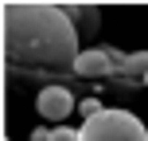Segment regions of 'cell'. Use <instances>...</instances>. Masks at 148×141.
I'll return each instance as SVG.
<instances>
[{"mask_svg": "<svg viewBox=\"0 0 148 141\" xmlns=\"http://www.w3.org/2000/svg\"><path fill=\"white\" fill-rule=\"evenodd\" d=\"M78 141H148V129L125 110H101L82 122Z\"/></svg>", "mask_w": 148, "mask_h": 141, "instance_id": "obj_2", "label": "cell"}, {"mask_svg": "<svg viewBox=\"0 0 148 141\" xmlns=\"http://www.w3.org/2000/svg\"><path fill=\"white\" fill-rule=\"evenodd\" d=\"M51 141H78V129H66V126H55V129H51Z\"/></svg>", "mask_w": 148, "mask_h": 141, "instance_id": "obj_4", "label": "cell"}, {"mask_svg": "<svg viewBox=\"0 0 148 141\" xmlns=\"http://www.w3.org/2000/svg\"><path fill=\"white\" fill-rule=\"evenodd\" d=\"M31 141H51V129H35V133H31Z\"/></svg>", "mask_w": 148, "mask_h": 141, "instance_id": "obj_5", "label": "cell"}, {"mask_svg": "<svg viewBox=\"0 0 148 141\" xmlns=\"http://www.w3.org/2000/svg\"><path fill=\"white\" fill-rule=\"evenodd\" d=\"M4 20V55L20 71H62L78 63V24L66 8L43 0H8Z\"/></svg>", "mask_w": 148, "mask_h": 141, "instance_id": "obj_1", "label": "cell"}, {"mask_svg": "<svg viewBox=\"0 0 148 141\" xmlns=\"http://www.w3.org/2000/svg\"><path fill=\"white\" fill-rule=\"evenodd\" d=\"M35 110H39V118H47V122H66V114L74 110V98H70V90L66 86H43L39 90V98H35Z\"/></svg>", "mask_w": 148, "mask_h": 141, "instance_id": "obj_3", "label": "cell"}]
</instances>
